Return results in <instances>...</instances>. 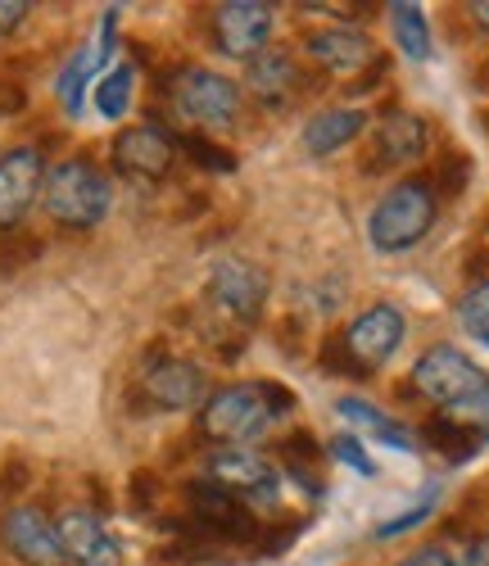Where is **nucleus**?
<instances>
[{
  "label": "nucleus",
  "mask_w": 489,
  "mask_h": 566,
  "mask_svg": "<svg viewBox=\"0 0 489 566\" xmlns=\"http://www.w3.org/2000/svg\"><path fill=\"white\" fill-rule=\"evenodd\" d=\"M295 408V395H290L285 386H272V381H240V386H227L218 395L205 399L200 408V431L222 444V449H240L259 440L272 421Z\"/></svg>",
  "instance_id": "f257e3e1"
},
{
  "label": "nucleus",
  "mask_w": 489,
  "mask_h": 566,
  "mask_svg": "<svg viewBox=\"0 0 489 566\" xmlns=\"http://www.w3.org/2000/svg\"><path fill=\"white\" fill-rule=\"evenodd\" d=\"M110 205H114V186L91 159L73 155V159H60L55 168H45L41 209L51 222H60L69 231H91L110 213Z\"/></svg>",
  "instance_id": "f03ea898"
},
{
  "label": "nucleus",
  "mask_w": 489,
  "mask_h": 566,
  "mask_svg": "<svg viewBox=\"0 0 489 566\" xmlns=\"http://www.w3.org/2000/svg\"><path fill=\"white\" fill-rule=\"evenodd\" d=\"M435 222V191L426 177H404L399 186L376 200L372 218H367V235L381 254H404L413 245H422V235Z\"/></svg>",
  "instance_id": "7ed1b4c3"
},
{
  "label": "nucleus",
  "mask_w": 489,
  "mask_h": 566,
  "mask_svg": "<svg viewBox=\"0 0 489 566\" xmlns=\"http://www.w3.org/2000/svg\"><path fill=\"white\" fill-rule=\"evenodd\" d=\"M173 109L190 127H205V132L231 127L240 114V86L205 64H190L173 77Z\"/></svg>",
  "instance_id": "20e7f679"
},
{
  "label": "nucleus",
  "mask_w": 489,
  "mask_h": 566,
  "mask_svg": "<svg viewBox=\"0 0 489 566\" xmlns=\"http://www.w3.org/2000/svg\"><path fill=\"white\" fill-rule=\"evenodd\" d=\"M136 386H141V399L159 412L205 408V399H209V376L190 358H177V354H150L136 376Z\"/></svg>",
  "instance_id": "39448f33"
},
{
  "label": "nucleus",
  "mask_w": 489,
  "mask_h": 566,
  "mask_svg": "<svg viewBox=\"0 0 489 566\" xmlns=\"http://www.w3.org/2000/svg\"><path fill=\"white\" fill-rule=\"evenodd\" d=\"M413 386H417V395H426L430 403L449 408V403H458V399L485 390V386H489V376H485V367L471 363L462 349H454V345H435V349H426V354L417 358V367H413Z\"/></svg>",
  "instance_id": "423d86ee"
},
{
  "label": "nucleus",
  "mask_w": 489,
  "mask_h": 566,
  "mask_svg": "<svg viewBox=\"0 0 489 566\" xmlns=\"http://www.w3.org/2000/svg\"><path fill=\"white\" fill-rule=\"evenodd\" d=\"M209 300L236 326H254L268 304V272L245 259H222L209 272Z\"/></svg>",
  "instance_id": "0eeeda50"
},
{
  "label": "nucleus",
  "mask_w": 489,
  "mask_h": 566,
  "mask_svg": "<svg viewBox=\"0 0 489 566\" xmlns=\"http://www.w3.org/2000/svg\"><path fill=\"white\" fill-rule=\"evenodd\" d=\"M186 499L195 507L200 535H214V539H227V544H254L259 539V522L250 516V507H245L227 485H218L214 476L209 481H190Z\"/></svg>",
  "instance_id": "6e6552de"
},
{
  "label": "nucleus",
  "mask_w": 489,
  "mask_h": 566,
  "mask_svg": "<svg viewBox=\"0 0 489 566\" xmlns=\"http://www.w3.org/2000/svg\"><path fill=\"white\" fill-rule=\"evenodd\" d=\"M272 23H277V10L263 6V0H227V6L214 10V41L222 55L250 64L268 45Z\"/></svg>",
  "instance_id": "1a4fd4ad"
},
{
  "label": "nucleus",
  "mask_w": 489,
  "mask_h": 566,
  "mask_svg": "<svg viewBox=\"0 0 489 566\" xmlns=\"http://www.w3.org/2000/svg\"><path fill=\"white\" fill-rule=\"evenodd\" d=\"M209 471H214V481L227 485L240 503L268 507V503L281 499V471H277L268 458L250 453V449H218V453L209 458Z\"/></svg>",
  "instance_id": "9d476101"
},
{
  "label": "nucleus",
  "mask_w": 489,
  "mask_h": 566,
  "mask_svg": "<svg viewBox=\"0 0 489 566\" xmlns=\"http://www.w3.org/2000/svg\"><path fill=\"white\" fill-rule=\"evenodd\" d=\"M114 164L127 172V177H141V181H159L173 172L177 164V136H168L164 127L155 123H136L127 132L114 136Z\"/></svg>",
  "instance_id": "9b49d317"
},
{
  "label": "nucleus",
  "mask_w": 489,
  "mask_h": 566,
  "mask_svg": "<svg viewBox=\"0 0 489 566\" xmlns=\"http://www.w3.org/2000/svg\"><path fill=\"white\" fill-rule=\"evenodd\" d=\"M45 164L32 146H19L10 155H0V231H14L28 209L41 200Z\"/></svg>",
  "instance_id": "f8f14e48"
},
{
  "label": "nucleus",
  "mask_w": 489,
  "mask_h": 566,
  "mask_svg": "<svg viewBox=\"0 0 489 566\" xmlns=\"http://www.w3.org/2000/svg\"><path fill=\"white\" fill-rule=\"evenodd\" d=\"M404 313L395 308V304H376V308H367L350 332H345V345H350V354H354V363L363 367V376L367 371H376V367H385L389 358L399 354V345H404Z\"/></svg>",
  "instance_id": "ddd939ff"
},
{
  "label": "nucleus",
  "mask_w": 489,
  "mask_h": 566,
  "mask_svg": "<svg viewBox=\"0 0 489 566\" xmlns=\"http://www.w3.org/2000/svg\"><path fill=\"white\" fill-rule=\"evenodd\" d=\"M55 531H60L64 557L73 566H123L118 539L110 535V526L91 507H69L60 522H55Z\"/></svg>",
  "instance_id": "4468645a"
},
{
  "label": "nucleus",
  "mask_w": 489,
  "mask_h": 566,
  "mask_svg": "<svg viewBox=\"0 0 489 566\" xmlns=\"http://www.w3.org/2000/svg\"><path fill=\"white\" fill-rule=\"evenodd\" d=\"M0 535H6V548L23 566H64L69 562L55 522L41 507H14L6 516V526H0Z\"/></svg>",
  "instance_id": "2eb2a0df"
},
{
  "label": "nucleus",
  "mask_w": 489,
  "mask_h": 566,
  "mask_svg": "<svg viewBox=\"0 0 489 566\" xmlns=\"http://www.w3.org/2000/svg\"><path fill=\"white\" fill-rule=\"evenodd\" d=\"M114 32H118V10H105L101 32H95V36L82 45V51L64 64V73H60V82H55V96H60V105L69 109V118L82 114V91L95 86V73L110 64V55H114Z\"/></svg>",
  "instance_id": "dca6fc26"
},
{
  "label": "nucleus",
  "mask_w": 489,
  "mask_h": 566,
  "mask_svg": "<svg viewBox=\"0 0 489 566\" xmlns=\"http://www.w3.org/2000/svg\"><path fill=\"white\" fill-rule=\"evenodd\" d=\"M304 51H309L313 64H322V69L335 73V77H358V73H367L372 60H376L372 36L358 32V28H322V32H309Z\"/></svg>",
  "instance_id": "f3484780"
},
{
  "label": "nucleus",
  "mask_w": 489,
  "mask_h": 566,
  "mask_svg": "<svg viewBox=\"0 0 489 566\" xmlns=\"http://www.w3.org/2000/svg\"><path fill=\"white\" fill-rule=\"evenodd\" d=\"M245 86H250L268 109H285L304 91V77L285 51H259L250 60V69H245Z\"/></svg>",
  "instance_id": "a211bd4d"
},
{
  "label": "nucleus",
  "mask_w": 489,
  "mask_h": 566,
  "mask_svg": "<svg viewBox=\"0 0 489 566\" xmlns=\"http://www.w3.org/2000/svg\"><path fill=\"white\" fill-rule=\"evenodd\" d=\"M426 146H430V123L408 114V109L385 114L376 127V159L381 164H413L426 155Z\"/></svg>",
  "instance_id": "6ab92c4d"
},
{
  "label": "nucleus",
  "mask_w": 489,
  "mask_h": 566,
  "mask_svg": "<svg viewBox=\"0 0 489 566\" xmlns=\"http://www.w3.org/2000/svg\"><path fill=\"white\" fill-rule=\"evenodd\" d=\"M363 123H367V114L363 109H326V114H318L309 127H304V150L313 155V159H326V155H335V150H345L350 140H358L363 136Z\"/></svg>",
  "instance_id": "aec40b11"
},
{
  "label": "nucleus",
  "mask_w": 489,
  "mask_h": 566,
  "mask_svg": "<svg viewBox=\"0 0 489 566\" xmlns=\"http://www.w3.org/2000/svg\"><path fill=\"white\" fill-rule=\"evenodd\" d=\"M335 412L350 421V427H363V431H372L376 440H385L389 449H399V453H417V440L399 427L395 417H385L376 403H367V399H340L335 403Z\"/></svg>",
  "instance_id": "412c9836"
},
{
  "label": "nucleus",
  "mask_w": 489,
  "mask_h": 566,
  "mask_svg": "<svg viewBox=\"0 0 489 566\" xmlns=\"http://www.w3.org/2000/svg\"><path fill=\"white\" fill-rule=\"evenodd\" d=\"M91 96H95V114H101L105 123L127 118L132 96H136V69H132V64H114L101 82L91 86Z\"/></svg>",
  "instance_id": "4be33fe9"
},
{
  "label": "nucleus",
  "mask_w": 489,
  "mask_h": 566,
  "mask_svg": "<svg viewBox=\"0 0 489 566\" xmlns=\"http://www.w3.org/2000/svg\"><path fill=\"white\" fill-rule=\"evenodd\" d=\"M389 28H395V41L408 60H430V23L422 6H408V0L389 6Z\"/></svg>",
  "instance_id": "5701e85b"
},
{
  "label": "nucleus",
  "mask_w": 489,
  "mask_h": 566,
  "mask_svg": "<svg viewBox=\"0 0 489 566\" xmlns=\"http://www.w3.org/2000/svg\"><path fill=\"white\" fill-rule=\"evenodd\" d=\"M422 440H426L430 449H439L449 462H467V458H476V449H480L462 427H454L445 412H439L435 421H426V427H422Z\"/></svg>",
  "instance_id": "b1692460"
},
{
  "label": "nucleus",
  "mask_w": 489,
  "mask_h": 566,
  "mask_svg": "<svg viewBox=\"0 0 489 566\" xmlns=\"http://www.w3.org/2000/svg\"><path fill=\"white\" fill-rule=\"evenodd\" d=\"M445 417L454 421V427H462L476 444H489V386L467 395V399H458V403H449Z\"/></svg>",
  "instance_id": "393cba45"
},
{
  "label": "nucleus",
  "mask_w": 489,
  "mask_h": 566,
  "mask_svg": "<svg viewBox=\"0 0 489 566\" xmlns=\"http://www.w3.org/2000/svg\"><path fill=\"white\" fill-rule=\"evenodd\" d=\"M458 322L462 332L489 349V281H480V286H471L462 300H458Z\"/></svg>",
  "instance_id": "a878e982"
},
{
  "label": "nucleus",
  "mask_w": 489,
  "mask_h": 566,
  "mask_svg": "<svg viewBox=\"0 0 489 566\" xmlns=\"http://www.w3.org/2000/svg\"><path fill=\"white\" fill-rule=\"evenodd\" d=\"M177 150H186L195 164H200L205 172H236V155L231 150H222L218 140H209V136H200V132H181L177 136Z\"/></svg>",
  "instance_id": "bb28decb"
},
{
  "label": "nucleus",
  "mask_w": 489,
  "mask_h": 566,
  "mask_svg": "<svg viewBox=\"0 0 489 566\" xmlns=\"http://www.w3.org/2000/svg\"><path fill=\"white\" fill-rule=\"evenodd\" d=\"M426 181H430L435 200H439V196H462L467 181H471V159H467L462 150H449L445 159H435V172H430Z\"/></svg>",
  "instance_id": "cd10ccee"
},
{
  "label": "nucleus",
  "mask_w": 489,
  "mask_h": 566,
  "mask_svg": "<svg viewBox=\"0 0 489 566\" xmlns=\"http://www.w3.org/2000/svg\"><path fill=\"white\" fill-rule=\"evenodd\" d=\"M435 503H439V490H426V499H422V503H413L408 512H399V516H395V522H381V526H376L372 535H376V539H395V535H404V531L422 526V522H426V516L435 512Z\"/></svg>",
  "instance_id": "c85d7f7f"
},
{
  "label": "nucleus",
  "mask_w": 489,
  "mask_h": 566,
  "mask_svg": "<svg viewBox=\"0 0 489 566\" xmlns=\"http://www.w3.org/2000/svg\"><path fill=\"white\" fill-rule=\"evenodd\" d=\"M318 363H322L326 371H335V376H363V367L354 363V354H350L345 336H331V340H322V354H318Z\"/></svg>",
  "instance_id": "c756f323"
},
{
  "label": "nucleus",
  "mask_w": 489,
  "mask_h": 566,
  "mask_svg": "<svg viewBox=\"0 0 489 566\" xmlns=\"http://www.w3.org/2000/svg\"><path fill=\"white\" fill-rule=\"evenodd\" d=\"M331 453H335L340 462H345V467H354L358 476H372V471H376V462L363 453V444H358L354 436H335V440H331Z\"/></svg>",
  "instance_id": "7c9ffc66"
},
{
  "label": "nucleus",
  "mask_w": 489,
  "mask_h": 566,
  "mask_svg": "<svg viewBox=\"0 0 489 566\" xmlns=\"http://www.w3.org/2000/svg\"><path fill=\"white\" fill-rule=\"evenodd\" d=\"M28 14H32V6H23V0H0V36L19 32L28 23Z\"/></svg>",
  "instance_id": "2f4dec72"
},
{
  "label": "nucleus",
  "mask_w": 489,
  "mask_h": 566,
  "mask_svg": "<svg viewBox=\"0 0 489 566\" xmlns=\"http://www.w3.org/2000/svg\"><path fill=\"white\" fill-rule=\"evenodd\" d=\"M399 566H458V557H449L445 548H417V553H408Z\"/></svg>",
  "instance_id": "473e14b6"
},
{
  "label": "nucleus",
  "mask_w": 489,
  "mask_h": 566,
  "mask_svg": "<svg viewBox=\"0 0 489 566\" xmlns=\"http://www.w3.org/2000/svg\"><path fill=\"white\" fill-rule=\"evenodd\" d=\"M458 566H489V535L471 539V544H467V553L458 557Z\"/></svg>",
  "instance_id": "72a5a7b5"
},
{
  "label": "nucleus",
  "mask_w": 489,
  "mask_h": 566,
  "mask_svg": "<svg viewBox=\"0 0 489 566\" xmlns=\"http://www.w3.org/2000/svg\"><path fill=\"white\" fill-rule=\"evenodd\" d=\"M467 14H471V19L480 23V28H489V0H476V6H471Z\"/></svg>",
  "instance_id": "f704fd0d"
},
{
  "label": "nucleus",
  "mask_w": 489,
  "mask_h": 566,
  "mask_svg": "<svg viewBox=\"0 0 489 566\" xmlns=\"http://www.w3.org/2000/svg\"><path fill=\"white\" fill-rule=\"evenodd\" d=\"M485 127H489V114H485Z\"/></svg>",
  "instance_id": "c9c22d12"
},
{
  "label": "nucleus",
  "mask_w": 489,
  "mask_h": 566,
  "mask_svg": "<svg viewBox=\"0 0 489 566\" xmlns=\"http://www.w3.org/2000/svg\"><path fill=\"white\" fill-rule=\"evenodd\" d=\"M485 222H489V218H485Z\"/></svg>",
  "instance_id": "e433bc0d"
}]
</instances>
